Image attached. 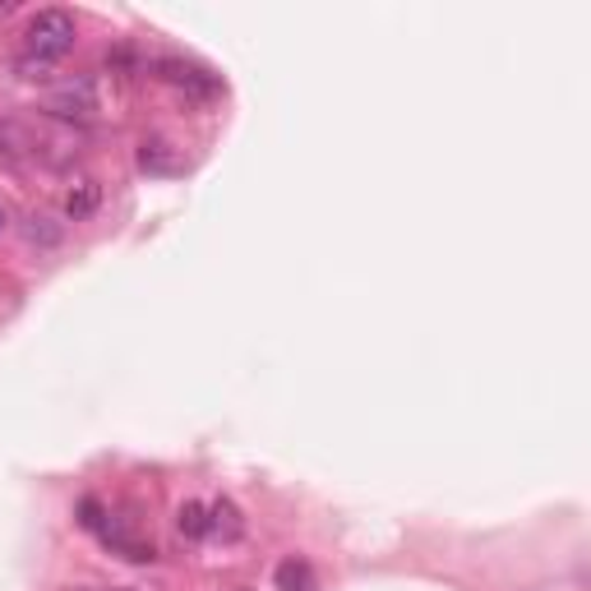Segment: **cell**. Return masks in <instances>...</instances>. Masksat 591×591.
Listing matches in <instances>:
<instances>
[{
  "label": "cell",
  "instance_id": "6",
  "mask_svg": "<svg viewBox=\"0 0 591 591\" xmlns=\"http://www.w3.org/2000/svg\"><path fill=\"white\" fill-rule=\"evenodd\" d=\"M97 203H102V190H97V181H80L70 194H65V218H74V222H84L88 213H97Z\"/></svg>",
  "mask_w": 591,
  "mask_h": 591
},
{
  "label": "cell",
  "instance_id": "5",
  "mask_svg": "<svg viewBox=\"0 0 591 591\" xmlns=\"http://www.w3.org/2000/svg\"><path fill=\"white\" fill-rule=\"evenodd\" d=\"M176 527H181L186 541H203V536H213V518H209V504L199 499H186L176 508Z\"/></svg>",
  "mask_w": 591,
  "mask_h": 591
},
{
  "label": "cell",
  "instance_id": "8",
  "mask_svg": "<svg viewBox=\"0 0 591 591\" xmlns=\"http://www.w3.org/2000/svg\"><path fill=\"white\" fill-rule=\"evenodd\" d=\"M209 518H213V531H218V536H226V541H236V536L245 531V523H241V508L231 504V499H218V504L209 508Z\"/></svg>",
  "mask_w": 591,
  "mask_h": 591
},
{
  "label": "cell",
  "instance_id": "3",
  "mask_svg": "<svg viewBox=\"0 0 591 591\" xmlns=\"http://www.w3.org/2000/svg\"><path fill=\"white\" fill-rule=\"evenodd\" d=\"M186 162H181V152H176L171 144H162V139H144L139 144V171H148V176H176Z\"/></svg>",
  "mask_w": 591,
  "mask_h": 591
},
{
  "label": "cell",
  "instance_id": "11",
  "mask_svg": "<svg viewBox=\"0 0 591 591\" xmlns=\"http://www.w3.org/2000/svg\"><path fill=\"white\" fill-rule=\"evenodd\" d=\"M6 226H10V213H6V203H0V236H6Z\"/></svg>",
  "mask_w": 591,
  "mask_h": 591
},
{
  "label": "cell",
  "instance_id": "9",
  "mask_svg": "<svg viewBox=\"0 0 591 591\" xmlns=\"http://www.w3.org/2000/svg\"><path fill=\"white\" fill-rule=\"evenodd\" d=\"M42 222H46V218H29V241H33V245H56L61 231H56V226H42Z\"/></svg>",
  "mask_w": 591,
  "mask_h": 591
},
{
  "label": "cell",
  "instance_id": "4",
  "mask_svg": "<svg viewBox=\"0 0 591 591\" xmlns=\"http://www.w3.org/2000/svg\"><path fill=\"white\" fill-rule=\"evenodd\" d=\"M102 541H107L116 555H125V559H135V563H152L158 559V550H152V541H139V536H130V531H120V527H112V523H102Z\"/></svg>",
  "mask_w": 591,
  "mask_h": 591
},
{
  "label": "cell",
  "instance_id": "2",
  "mask_svg": "<svg viewBox=\"0 0 591 591\" xmlns=\"http://www.w3.org/2000/svg\"><path fill=\"white\" fill-rule=\"evenodd\" d=\"M51 112L56 116H93L97 112V88H93V80H70V84H61L56 93H51Z\"/></svg>",
  "mask_w": 591,
  "mask_h": 591
},
{
  "label": "cell",
  "instance_id": "1",
  "mask_svg": "<svg viewBox=\"0 0 591 591\" xmlns=\"http://www.w3.org/2000/svg\"><path fill=\"white\" fill-rule=\"evenodd\" d=\"M74 14L70 10H38L29 19V29H23V65H38V74L46 65H56L65 61L70 51H74Z\"/></svg>",
  "mask_w": 591,
  "mask_h": 591
},
{
  "label": "cell",
  "instance_id": "10",
  "mask_svg": "<svg viewBox=\"0 0 591 591\" xmlns=\"http://www.w3.org/2000/svg\"><path fill=\"white\" fill-rule=\"evenodd\" d=\"M80 523H84L88 531H102V523H107V513H102V504H97V499H84V504H80Z\"/></svg>",
  "mask_w": 591,
  "mask_h": 591
},
{
  "label": "cell",
  "instance_id": "7",
  "mask_svg": "<svg viewBox=\"0 0 591 591\" xmlns=\"http://www.w3.org/2000/svg\"><path fill=\"white\" fill-rule=\"evenodd\" d=\"M277 587L282 591H315V573L305 559H282L277 563Z\"/></svg>",
  "mask_w": 591,
  "mask_h": 591
}]
</instances>
